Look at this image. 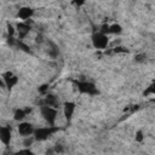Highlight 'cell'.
<instances>
[{"mask_svg": "<svg viewBox=\"0 0 155 155\" xmlns=\"http://www.w3.org/2000/svg\"><path fill=\"white\" fill-rule=\"evenodd\" d=\"M121 31H122V28H121L120 24H111V25H109L108 33H110V34H120Z\"/></svg>", "mask_w": 155, "mask_h": 155, "instance_id": "5bb4252c", "label": "cell"}, {"mask_svg": "<svg viewBox=\"0 0 155 155\" xmlns=\"http://www.w3.org/2000/svg\"><path fill=\"white\" fill-rule=\"evenodd\" d=\"M74 111H75V103L74 102H65L63 104V113H64V116H65L68 122L71 120Z\"/></svg>", "mask_w": 155, "mask_h": 155, "instance_id": "52a82bcc", "label": "cell"}, {"mask_svg": "<svg viewBox=\"0 0 155 155\" xmlns=\"http://www.w3.org/2000/svg\"><path fill=\"white\" fill-rule=\"evenodd\" d=\"M46 45H47L46 52L48 53V56H50V57H52V58H56V57L58 56V53H59L58 47H57L52 41H47V42H46Z\"/></svg>", "mask_w": 155, "mask_h": 155, "instance_id": "8fae6325", "label": "cell"}, {"mask_svg": "<svg viewBox=\"0 0 155 155\" xmlns=\"http://www.w3.org/2000/svg\"><path fill=\"white\" fill-rule=\"evenodd\" d=\"M136 140H137V142H142V140H143V133H142V131H138V132H137V134H136Z\"/></svg>", "mask_w": 155, "mask_h": 155, "instance_id": "ac0fdd59", "label": "cell"}, {"mask_svg": "<svg viewBox=\"0 0 155 155\" xmlns=\"http://www.w3.org/2000/svg\"><path fill=\"white\" fill-rule=\"evenodd\" d=\"M17 31H18L19 39H23V38L30 31V27H29L27 23H18V24H17Z\"/></svg>", "mask_w": 155, "mask_h": 155, "instance_id": "30bf717a", "label": "cell"}, {"mask_svg": "<svg viewBox=\"0 0 155 155\" xmlns=\"http://www.w3.org/2000/svg\"><path fill=\"white\" fill-rule=\"evenodd\" d=\"M34 131L35 130H34L33 125L29 124V122H21L18 125V132H19V134H22L24 137H28V136L34 134Z\"/></svg>", "mask_w": 155, "mask_h": 155, "instance_id": "8992f818", "label": "cell"}, {"mask_svg": "<svg viewBox=\"0 0 155 155\" xmlns=\"http://www.w3.org/2000/svg\"><path fill=\"white\" fill-rule=\"evenodd\" d=\"M15 155H33V151L30 149H22L15 153Z\"/></svg>", "mask_w": 155, "mask_h": 155, "instance_id": "2e32d148", "label": "cell"}, {"mask_svg": "<svg viewBox=\"0 0 155 155\" xmlns=\"http://www.w3.org/2000/svg\"><path fill=\"white\" fill-rule=\"evenodd\" d=\"M136 61H137V62H142V61H144V56H142V54L137 56V57H136Z\"/></svg>", "mask_w": 155, "mask_h": 155, "instance_id": "44dd1931", "label": "cell"}, {"mask_svg": "<svg viewBox=\"0 0 155 155\" xmlns=\"http://www.w3.org/2000/svg\"><path fill=\"white\" fill-rule=\"evenodd\" d=\"M28 113H30V109H25V110H23V109H17V110L15 111L13 119H15L16 121H21V120H23V119L25 117V115H27Z\"/></svg>", "mask_w": 155, "mask_h": 155, "instance_id": "4fadbf2b", "label": "cell"}, {"mask_svg": "<svg viewBox=\"0 0 155 155\" xmlns=\"http://www.w3.org/2000/svg\"><path fill=\"white\" fill-rule=\"evenodd\" d=\"M2 80H4V84L6 85V87H7L8 90H11V88L17 84V81H18L17 76L13 75L11 71L4 73V74H2Z\"/></svg>", "mask_w": 155, "mask_h": 155, "instance_id": "5b68a950", "label": "cell"}, {"mask_svg": "<svg viewBox=\"0 0 155 155\" xmlns=\"http://www.w3.org/2000/svg\"><path fill=\"white\" fill-rule=\"evenodd\" d=\"M76 87L81 93L90 94V96L98 94V90H97V87H96V85L93 82H90V81H76Z\"/></svg>", "mask_w": 155, "mask_h": 155, "instance_id": "3957f363", "label": "cell"}, {"mask_svg": "<svg viewBox=\"0 0 155 155\" xmlns=\"http://www.w3.org/2000/svg\"><path fill=\"white\" fill-rule=\"evenodd\" d=\"M46 87H47L46 85H44V86H41V88H40V91H41V92H44V91L46 90Z\"/></svg>", "mask_w": 155, "mask_h": 155, "instance_id": "7402d4cb", "label": "cell"}, {"mask_svg": "<svg viewBox=\"0 0 155 155\" xmlns=\"http://www.w3.org/2000/svg\"><path fill=\"white\" fill-rule=\"evenodd\" d=\"M7 31H8V38H12V35H13V33H15V29H13V27H12L11 24L7 25Z\"/></svg>", "mask_w": 155, "mask_h": 155, "instance_id": "e0dca14e", "label": "cell"}, {"mask_svg": "<svg viewBox=\"0 0 155 155\" xmlns=\"http://www.w3.org/2000/svg\"><path fill=\"white\" fill-rule=\"evenodd\" d=\"M0 140H1L5 145H7V144L10 143V140H11V128H10V127L2 126V127L0 128Z\"/></svg>", "mask_w": 155, "mask_h": 155, "instance_id": "ba28073f", "label": "cell"}, {"mask_svg": "<svg viewBox=\"0 0 155 155\" xmlns=\"http://www.w3.org/2000/svg\"><path fill=\"white\" fill-rule=\"evenodd\" d=\"M44 105H47V107H57L58 105V99L56 96L53 94H47L44 99Z\"/></svg>", "mask_w": 155, "mask_h": 155, "instance_id": "7c38bea8", "label": "cell"}, {"mask_svg": "<svg viewBox=\"0 0 155 155\" xmlns=\"http://www.w3.org/2000/svg\"><path fill=\"white\" fill-rule=\"evenodd\" d=\"M33 13H34V10L30 8V7H21L18 10V17L21 19H23V21L29 19L33 16Z\"/></svg>", "mask_w": 155, "mask_h": 155, "instance_id": "9c48e42d", "label": "cell"}, {"mask_svg": "<svg viewBox=\"0 0 155 155\" xmlns=\"http://www.w3.org/2000/svg\"><path fill=\"white\" fill-rule=\"evenodd\" d=\"M58 128L54 127V126H48V127H40V128H36L34 131V139L35 140H46L53 132H56Z\"/></svg>", "mask_w": 155, "mask_h": 155, "instance_id": "7a4b0ae2", "label": "cell"}, {"mask_svg": "<svg viewBox=\"0 0 155 155\" xmlns=\"http://www.w3.org/2000/svg\"><path fill=\"white\" fill-rule=\"evenodd\" d=\"M31 142H33V138H27V139L24 140V145H25V147H29V145L31 144Z\"/></svg>", "mask_w": 155, "mask_h": 155, "instance_id": "ffe728a7", "label": "cell"}, {"mask_svg": "<svg viewBox=\"0 0 155 155\" xmlns=\"http://www.w3.org/2000/svg\"><path fill=\"white\" fill-rule=\"evenodd\" d=\"M41 116L44 117V120L50 125V126H54L56 119H57V111L54 108L52 107H47V105H42L41 109Z\"/></svg>", "mask_w": 155, "mask_h": 155, "instance_id": "6da1fadb", "label": "cell"}, {"mask_svg": "<svg viewBox=\"0 0 155 155\" xmlns=\"http://www.w3.org/2000/svg\"><path fill=\"white\" fill-rule=\"evenodd\" d=\"M92 45L96 48H105L108 45V36L103 33H94L92 35Z\"/></svg>", "mask_w": 155, "mask_h": 155, "instance_id": "277c9868", "label": "cell"}, {"mask_svg": "<svg viewBox=\"0 0 155 155\" xmlns=\"http://www.w3.org/2000/svg\"><path fill=\"white\" fill-rule=\"evenodd\" d=\"M151 102H154V103H155V98H153V99H151Z\"/></svg>", "mask_w": 155, "mask_h": 155, "instance_id": "603a6c76", "label": "cell"}, {"mask_svg": "<svg viewBox=\"0 0 155 155\" xmlns=\"http://www.w3.org/2000/svg\"><path fill=\"white\" fill-rule=\"evenodd\" d=\"M53 150H54V153H62L63 151V147L61 144H56L54 148H53Z\"/></svg>", "mask_w": 155, "mask_h": 155, "instance_id": "d6986e66", "label": "cell"}, {"mask_svg": "<svg viewBox=\"0 0 155 155\" xmlns=\"http://www.w3.org/2000/svg\"><path fill=\"white\" fill-rule=\"evenodd\" d=\"M149 94H155V81L144 91V96H149Z\"/></svg>", "mask_w": 155, "mask_h": 155, "instance_id": "9a60e30c", "label": "cell"}]
</instances>
